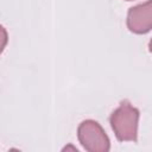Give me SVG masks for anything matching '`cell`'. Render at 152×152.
<instances>
[{
    "mask_svg": "<svg viewBox=\"0 0 152 152\" xmlns=\"http://www.w3.org/2000/svg\"><path fill=\"white\" fill-rule=\"evenodd\" d=\"M139 110L124 101L110 115V125L120 141H137Z\"/></svg>",
    "mask_w": 152,
    "mask_h": 152,
    "instance_id": "1",
    "label": "cell"
},
{
    "mask_svg": "<svg viewBox=\"0 0 152 152\" xmlns=\"http://www.w3.org/2000/svg\"><path fill=\"white\" fill-rule=\"evenodd\" d=\"M77 137L84 150L89 152H107L110 141L101 125L94 120H84L77 128Z\"/></svg>",
    "mask_w": 152,
    "mask_h": 152,
    "instance_id": "2",
    "label": "cell"
},
{
    "mask_svg": "<svg viewBox=\"0 0 152 152\" xmlns=\"http://www.w3.org/2000/svg\"><path fill=\"white\" fill-rule=\"evenodd\" d=\"M127 27L137 34L147 33L152 28V2L151 0L129 8L127 14Z\"/></svg>",
    "mask_w": 152,
    "mask_h": 152,
    "instance_id": "3",
    "label": "cell"
},
{
    "mask_svg": "<svg viewBox=\"0 0 152 152\" xmlns=\"http://www.w3.org/2000/svg\"><path fill=\"white\" fill-rule=\"evenodd\" d=\"M7 40H8L7 31L2 25H0V55L2 53V51L5 50V48L7 45Z\"/></svg>",
    "mask_w": 152,
    "mask_h": 152,
    "instance_id": "4",
    "label": "cell"
},
{
    "mask_svg": "<svg viewBox=\"0 0 152 152\" xmlns=\"http://www.w3.org/2000/svg\"><path fill=\"white\" fill-rule=\"evenodd\" d=\"M128 1H129V0H128Z\"/></svg>",
    "mask_w": 152,
    "mask_h": 152,
    "instance_id": "5",
    "label": "cell"
}]
</instances>
